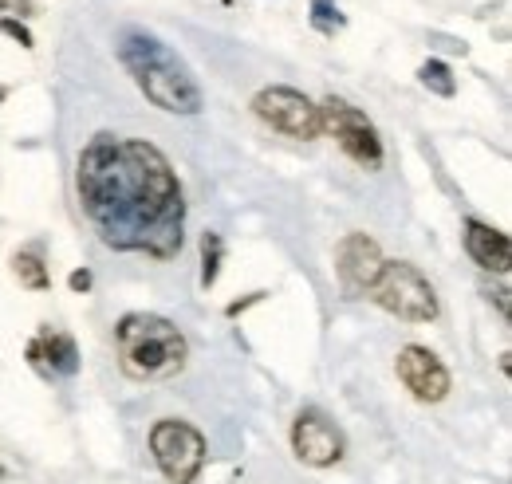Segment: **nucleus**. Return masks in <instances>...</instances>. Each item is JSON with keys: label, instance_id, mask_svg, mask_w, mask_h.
<instances>
[{"label": "nucleus", "instance_id": "obj_1", "mask_svg": "<svg viewBox=\"0 0 512 484\" xmlns=\"http://www.w3.org/2000/svg\"><path fill=\"white\" fill-rule=\"evenodd\" d=\"M75 189L99 241L170 260L186 241V197L166 154L142 138L95 134L79 154Z\"/></svg>", "mask_w": 512, "mask_h": 484}, {"label": "nucleus", "instance_id": "obj_2", "mask_svg": "<svg viewBox=\"0 0 512 484\" xmlns=\"http://www.w3.org/2000/svg\"><path fill=\"white\" fill-rule=\"evenodd\" d=\"M115 52L134 79V87L158 111H166V115H197L201 111V87L186 60L170 44H162L146 28H123L115 40Z\"/></svg>", "mask_w": 512, "mask_h": 484}, {"label": "nucleus", "instance_id": "obj_3", "mask_svg": "<svg viewBox=\"0 0 512 484\" xmlns=\"http://www.w3.org/2000/svg\"><path fill=\"white\" fill-rule=\"evenodd\" d=\"M115 347H119V366L138 382L174 378L190 359L186 335L166 315H150V311H130L119 319Z\"/></svg>", "mask_w": 512, "mask_h": 484}, {"label": "nucleus", "instance_id": "obj_4", "mask_svg": "<svg viewBox=\"0 0 512 484\" xmlns=\"http://www.w3.org/2000/svg\"><path fill=\"white\" fill-rule=\"evenodd\" d=\"M383 311L406 319V323H434L438 319V292L434 284L406 260H383L379 280L367 292Z\"/></svg>", "mask_w": 512, "mask_h": 484}, {"label": "nucleus", "instance_id": "obj_5", "mask_svg": "<svg viewBox=\"0 0 512 484\" xmlns=\"http://www.w3.org/2000/svg\"><path fill=\"white\" fill-rule=\"evenodd\" d=\"M320 134L335 138V146L363 170H383V138L375 122L359 107H351L339 95H327L320 103Z\"/></svg>", "mask_w": 512, "mask_h": 484}, {"label": "nucleus", "instance_id": "obj_6", "mask_svg": "<svg viewBox=\"0 0 512 484\" xmlns=\"http://www.w3.org/2000/svg\"><path fill=\"white\" fill-rule=\"evenodd\" d=\"M150 453L170 484H193L205 465V437L190 422L162 418L150 429Z\"/></svg>", "mask_w": 512, "mask_h": 484}, {"label": "nucleus", "instance_id": "obj_7", "mask_svg": "<svg viewBox=\"0 0 512 484\" xmlns=\"http://www.w3.org/2000/svg\"><path fill=\"white\" fill-rule=\"evenodd\" d=\"M253 115L264 126L280 130L284 138H296V142L320 138V107L296 87H264V91H256Z\"/></svg>", "mask_w": 512, "mask_h": 484}, {"label": "nucleus", "instance_id": "obj_8", "mask_svg": "<svg viewBox=\"0 0 512 484\" xmlns=\"http://www.w3.org/2000/svg\"><path fill=\"white\" fill-rule=\"evenodd\" d=\"M292 449L304 465L312 469H331L343 461L347 453V441H343V429L323 418L320 410H304L296 422H292Z\"/></svg>", "mask_w": 512, "mask_h": 484}, {"label": "nucleus", "instance_id": "obj_9", "mask_svg": "<svg viewBox=\"0 0 512 484\" xmlns=\"http://www.w3.org/2000/svg\"><path fill=\"white\" fill-rule=\"evenodd\" d=\"M394 370H398V382H402L418 402H426V406L442 402V398L449 394L446 363H442L434 351L418 347V343H410V347H402V351H398Z\"/></svg>", "mask_w": 512, "mask_h": 484}, {"label": "nucleus", "instance_id": "obj_10", "mask_svg": "<svg viewBox=\"0 0 512 484\" xmlns=\"http://www.w3.org/2000/svg\"><path fill=\"white\" fill-rule=\"evenodd\" d=\"M335 272L351 296H367L383 272V252L367 233H347L335 248Z\"/></svg>", "mask_w": 512, "mask_h": 484}, {"label": "nucleus", "instance_id": "obj_11", "mask_svg": "<svg viewBox=\"0 0 512 484\" xmlns=\"http://www.w3.org/2000/svg\"><path fill=\"white\" fill-rule=\"evenodd\" d=\"M465 252L473 256V264H477V268L497 272V276H505V272H509V264H512L509 237H505L501 229L485 225V221H465Z\"/></svg>", "mask_w": 512, "mask_h": 484}, {"label": "nucleus", "instance_id": "obj_12", "mask_svg": "<svg viewBox=\"0 0 512 484\" xmlns=\"http://www.w3.org/2000/svg\"><path fill=\"white\" fill-rule=\"evenodd\" d=\"M28 359H32L36 370H52V374H75L79 370V351H75L71 335H64V331H44L28 347Z\"/></svg>", "mask_w": 512, "mask_h": 484}, {"label": "nucleus", "instance_id": "obj_13", "mask_svg": "<svg viewBox=\"0 0 512 484\" xmlns=\"http://www.w3.org/2000/svg\"><path fill=\"white\" fill-rule=\"evenodd\" d=\"M12 272H16V280L24 284V288H32V292H44L52 280H48V268H44V260L40 256H32V252H20L16 260H12Z\"/></svg>", "mask_w": 512, "mask_h": 484}, {"label": "nucleus", "instance_id": "obj_14", "mask_svg": "<svg viewBox=\"0 0 512 484\" xmlns=\"http://www.w3.org/2000/svg\"><path fill=\"white\" fill-rule=\"evenodd\" d=\"M418 75H422V83H426L434 95H442V99H453V95H457V79H453V71H449L442 60H426Z\"/></svg>", "mask_w": 512, "mask_h": 484}, {"label": "nucleus", "instance_id": "obj_15", "mask_svg": "<svg viewBox=\"0 0 512 484\" xmlns=\"http://www.w3.org/2000/svg\"><path fill=\"white\" fill-rule=\"evenodd\" d=\"M221 252H225V244H221L217 233H205V237H201V284H205V288H213V284H217Z\"/></svg>", "mask_w": 512, "mask_h": 484}, {"label": "nucleus", "instance_id": "obj_16", "mask_svg": "<svg viewBox=\"0 0 512 484\" xmlns=\"http://www.w3.org/2000/svg\"><path fill=\"white\" fill-rule=\"evenodd\" d=\"M312 8H316V12H312V24L320 28L323 36H335V32L343 28V12H339L331 0H312Z\"/></svg>", "mask_w": 512, "mask_h": 484}, {"label": "nucleus", "instance_id": "obj_17", "mask_svg": "<svg viewBox=\"0 0 512 484\" xmlns=\"http://www.w3.org/2000/svg\"><path fill=\"white\" fill-rule=\"evenodd\" d=\"M0 32H4V36H12V40H16L20 48H32V32H28V28L20 24V20L4 16V20H0Z\"/></svg>", "mask_w": 512, "mask_h": 484}, {"label": "nucleus", "instance_id": "obj_18", "mask_svg": "<svg viewBox=\"0 0 512 484\" xmlns=\"http://www.w3.org/2000/svg\"><path fill=\"white\" fill-rule=\"evenodd\" d=\"M0 12H8V16H32V0H0Z\"/></svg>", "mask_w": 512, "mask_h": 484}, {"label": "nucleus", "instance_id": "obj_19", "mask_svg": "<svg viewBox=\"0 0 512 484\" xmlns=\"http://www.w3.org/2000/svg\"><path fill=\"white\" fill-rule=\"evenodd\" d=\"M67 284H71V292H87V288H91V272H87V268H79V272H71V280H67Z\"/></svg>", "mask_w": 512, "mask_h": 484}]
</instances>
